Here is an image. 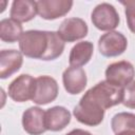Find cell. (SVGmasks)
Listing matches in <instances>:
<instances>
[{
  "mask_svg": "<svg viewBox=\"0 0 135 135\" xmlns=\"http://www.w3.org/2000/svg\"><path fill=\"white\" fill-rule=\"evenodd\" d=\"M19 49L24 56L42 60L49 49V31L23 32L19 39Z\"/></svg>",
  "mask_w": 135,
  "mask_h": 135,
  "instance_id": "1",
  "label": "cell"
},
{
  "mask_svg": "<svg viewBox=\"0 0 135 135\" xmlns=\"http://www.w3.org/2000/svg\"><path fill=\"white\" fill-rule=\"evenodd\" d=\"M84 94L96 101L103 110H107L122 102L123 88L117 86L104 80L95 84Z\"/></svg>",
  "mask_w": 135,
  "mask_h": 135,
  "instance_id": "2",
  "label": "cell"
},
{
  "mask_svg": "<svg viewBox=\"0 0 135 135\" xmlns=\"http://www.w3.org/2000/svg\"><path fill=\"white\" fill-rule=\"evenodd\" d=\"M104 112L105 110H103L96 101L91 99L85 94L81 97L78 104L73 110V114L79 122L91 127L98 126L102 122Z\"/></svg>",
  "mask_w": 135,
  "mask_h": 135,
  "instance_id": "3",
  "label": "cell"
},
{
  "mask_svg": "<svg viewBox=\"0 0 135 135\" xmlns=\"http://www.w3.org/2000/svg\"><path fill=\"white\" fill-rule=\"evenodd\" d=\"M91 20L96 28L107 32L115 30L120 22L116 8L112 4L105 2L95 6L91 14Z\"/></svg>",
  "mask_w": 135,
  "mask_h": 135,
  "instance_id": "4",
  "label": "cell"
},
{
  "mask_svg": "<svg viewBox=\"0 0 135 135\" xmlns=\"http://www.w3.org/2000/svg\"><path fill=\"white\" fill-rule=\"evenodd\" d=\"M135 76V69L129 61L121 60L108 65L105 70V80L120 88H126Z\"/></svg>",
  "mask_w": 135,
  "mask_h": 135,
  "instance_id": "5",
  "label": "cell"
},
{
  "mask_svg": "<svg viewBox=\"0 0 135 135\" xmlns=\"http://www.w3.org/2000/svg\"><path fill=\"white\" fill-rule=\"evenodd\" d=\"M128 40L123 34L112 31L103 34L98 40L99 53L104 57H117L124 53Z\"/></svg>",
  "mask_w": 135,
  "mask_h": 135,
  "instance_id": "6",
  "label": "cell"
},
{
  "mask_svg": "<svg viewBox=\"0 0 135 135\" xmlns=\"http://www.w3.org/2000/svg\"><path fill=\"white\" fill-rule=\"evenodd\" d=\"M36 78L28 74H22L15 78L8 85L7 94L16 102L32 100L35 92Z\"/></svg>",
  "mask_w": 135,
  "mask_h": 135,
  "instance_id": "7",
  "label": "cell"
},
{
  "mask_svg": "<svg viewBox=\"0 0 135 135\" xmlns=\"http://www.w3.org/2000/svg\"><path fill=\"white\" fill-rule=\"evenodd\" d=\"M58 91V83L53 77L46 75L39 76L36 78L35 92L32 100L39 105L47 104L57 98Z\"/></svg>",
  "mask_w": 135,
  "mask_h": 135,
  "instance_id": "8",
  "label": "cell"
},
{
  "mask_svg": "<svg viewBox=\"0 0 135 135\" xmlns=\"http://www.w3.org/2000/svg\"><path fill=\"white\" fill-rule=\"evenodd\" d=\"M38 15L45 20H55L65 16L73 6L70 0H39L36 1Z\"/></svg>",
  "mask_w": 135,
  "mask_h": 135,
  "instance_id": "9",
  "label": "cell"
},
{
  "mask_svg": "<svg viewBox=\"0 0 135 135\" xmlns=\"http://www.w3.org/2000/svg\"><path fill=\"white\" fill-rule=\"evenodd\" d=\"M88 32L89 27L85 21L76 17L64 19L58 28V34L66 42L80 40L88 35Z\"/></svg>",
  "mask_w": 135,
  "mask_h": 135,
  "instance_id": "10",
  "label": "cell"
},
{
  "mask_svg": "<svg viewBox=\"0 0 135 135\" xmlns=\"http://www.w3.org/2000/svg\"><path fill=\"white\" fill-rule=\"evenodd\" d=\"M23 130L30 135H41L46 131L45 111L39 107H31L22 115Z\"/></svg>",
  "mask_w": 135,
  "mask_h": 135,
  "instance_id": "11",
  "label": "cell"
},
{
  "mask_svg": "<svg viewBox=\"0 0 135 135\" xmlns=\"http://www.w3.org/2000/svg\"><path fill=\"white\" fill-rule=\"evenodd\" d=\"M62 82L65 91L69 94L77 95L86 86V74L82 68L70 66L65 69L62 74Z\"/></svg>",
  "mask_w": 135,
  "mask_h": 135,
  "instance_id": "12",
  "label": "cell"
},
{
  "mask_svg": "<svg viewBox=\"0 0 135 135\" xmlns=\"http://www.w3.org/2000/svg\"><path fill=\"white\" fill-rule=\"evenodd\" d=\"M23 63L22 53L16 50H2L0 52V78L6 79L18 72Z\"/></svg>",
  "mask_w": 135,
  "mask_h": 135,
  "instance_id": "13",
  "label": "cell"
},
{
  "mask_svg": "<svg viewBox=\"0 0 135 135\" xmlns=\"http://www.w3.org/2000/svg\"><path fill=\"white\" fill-rule=\"evenodd\" d=\"M71 121V113L64 107L56 105L45 111V128L49 131L63 130Z\"/></svg>",
  "mask_w": 135,
  "mask_h": 135,
  "instance_id": "14",
  "label": "cell"
},
{
  "mask_svg": "<svg viewBox=\"0 0 135 135\" xmlns=\"http://www.w3.org/2000/svg\"><path fill=\"white\" fill-rule=\"evenodd\" d=\"M37 13L36 1L15 0L11 7V18L18 22H27L35 18Z\"/></svg>",
  "mask_w": 135,
  "mask_h": 135,
  "instance_id": "15",
  "label": "cell"
},
{
  "mask_svg": "<svg viewBox=\"0 0 135 135\" xmlns=\"http://www.w3.org/2000/svg\"><path fill=\"white\" fill-rule=\"evenodd\" d=\"M93 52H94V45L92 42L81 41L76 43L72 47L69 56L70 65L81 68L82 65L86 64L91 60L93 56Z\"/></svg>",
  "mask_w": 135,
  "mask_h": 135,
  "instance_id": "16",
  "label": "cell"
},
{
  "mask_svg": "<svg viewBox=\"0 0 135 135\" xmlns=\"http://www.w3.org/2000/svg\"><path fill=\"white\" fill-rule=\"evenodd\" d=\"M23 34L22 25L20 22L9 18L3 19L0 22V38L2 41L13 43L20 39Z\"/></svg>",
  "mask_w": 135,
  "mask_h": 135,
  "instance_id": "17",
  "label": "cell"
},
{
  "mask_svg": "<svg viewBox=\"0 0 135 135\" xmlns=\"http://www.w3.org/2000/svg\"><path fill=\"white\" fill-rule=\"evenodd\" d=\"M111 127L115 134L126 131L135 132V114L126 112L115 114L111 120Z\"/></svg>",
  "mask_w": 135,
  "mask_h": 135,
  "instance_id": "18",
  "label": "cell"
},
{
  "mask_svg": "<svg viewBox=\"0 0 135 135\" xmlns=\"http://www.w3.org/2000/svg\"><path fill=\"white\" fill-rule=\"evenodd\" d=\"M64 51V41L58 32L49 31V49L42 60H55Z\"/></svg>",
  "mask_w": 135,
  "mask_h": 135,
  "instance_id": "19",
  "label": "cell"
},
{
  "mask_svg": "<svg viewBox=\"0 0 135 135\" xmlns=\"http://www.w3.org/2000/svg\"><path fill=\"white\" fill-rule=\"evenodd\" d=\"M124 6V14L127 17L128 26L132 33L135 34V0L130 1H120Z\"/></svg>",
  "mask_w": 135,
  "mask_h": 135,
  "instance_id": "20",
  "label": "cell"
},
{
  "mask_svg": "<svg viewBox=\"0 0 135 135\" xmlns=\"http://www.w3.org/2000/svg\"><path fill=\"white\" fill-rule=\"evenodd\" d=\"M121 103L129 109H135V80L123 88V99Z\"/></svg>",
  "mask_w": 135,
  "mask_h": 135,
  "instance_id": "21",
  "label": "cell"
},
{
  "mask_svg": "<svg viewBox=\"0 0 135 135\" xmlns=\"http://www.w3.org/2000/svg\"><path fill=\"white\" fill-rule=\"evenodd\" d=\"M65 135H92V134L90 132L81 130V129H75V130H72L71 132L66 133Z\"/></svg>",
  "mask_w": 135,
  "mask_h": 135,
  "instance_id": "22",
  "label": "cell"
},
{
  "mask_svg": "<svg viewBox=\"0 0 135 135\" xmlns=\"http://www.w3.org/2000/svg\"><path fill=\"white\" fill-rule=\"evenodd\" d=\"M116 135H135V132H132V131H126V132H121V133H118Z\"/></svg>",
  "mask_w": 135,
  "mask_h": 135,
  "instance_id": "23",
  "label": "cell"
}]
</instances>
